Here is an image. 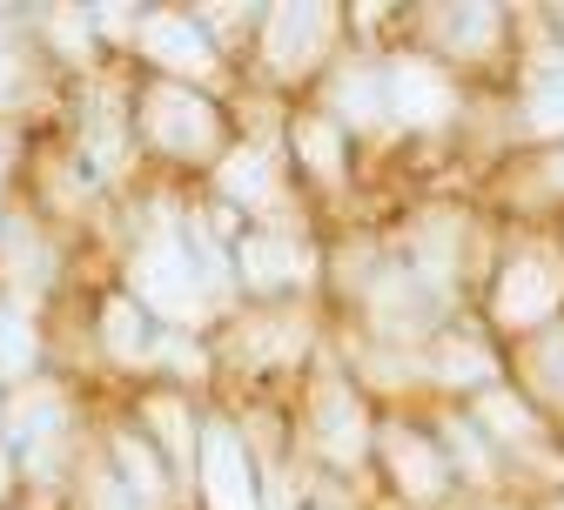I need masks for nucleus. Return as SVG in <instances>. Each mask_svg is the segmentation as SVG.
I'll return each mask as SVG.
<instances>
[{
    "mask_svg": "<svg viewBox=\"0 0 564 510\" xmlns=\"http://www.w3.org/2000/svg\"><path fill=\"white\" fill-rule=\"evenodd\" d=\"M383 242L403 256V269L431 289L451 316H470V296L490 269V249H498V223L477 208L470 188H437V195L403 202L383 223Z\"/></svg>",
    "mask_w": 564,
    "mask_h": 510,
    "instance_id": "nucleus-1",
    "label": "nucleus"
},
{
    "mask_svg": "<svg viewBox=\"0 0 564 510\" xmlns=\"http://www.w3.org/2000/svg\"><path fill=\"white\" fill-rule=\"evenodd\" d=\"M242 134H249V121H242L236 95L162 82V75H141L134 67V155L149 169H162L175 188L208 182Z\"/></svg>",
    "mask_w": 564,
    "mask_h": 510,
    "instance_id": "nucleus-2",
    "label": "nucleus"
},
{
    "mask_svg": "<svg viewBox=\"0 0 564 510\" xmlns=\"http://www.w3.org/2000/svg\"><path fill=\"white\" fill-rule=\"evenodd\" d=\"M397 41L444 61L484 101H505L524 75V8H498V0H464V8L457 0H423V8H397Z\"/></svg>",
    "mask_w": 564,
    "mask_h": 510,
    "instance_id": "nucleus-3",
    "label": "nucleus"
},
{
    "mask_svg": "<svg viewBox=\"0 0 564 510\" xmlns=\"http://www.w3.org/2000/svg\"><path fill=\"white\" fill-rule=\"evenodd\" d=\"M470 316L511 343H531L564 323V229L551 223H498V249L470 296Z\"/></svg>",
    "mask_w": 564,
    "mask_h": 510,
    "instance_id": "nucleus-4",
    "label": "nucleus"
},
{
    "mask_svg": "<svg viewBox=\"0 0 564 510\" xmlns=\"http://www.w3.org/2000/svg\"><path fill=\"white\" fill-rule=\"evenodd\" d=\"M377 423H383V403L343 370L336 349H323V356L310 362V377L296 383V403H290L296 464H310V470H323V477L370 484Z\"/></svg>",
    "mask_w": 564,
    "mask_h": 510,
    "instance_id": "nucleus-5",
    "label": "nucleus"
},
{
    "mask_svg": "<svg viewBox=\"0 0 564 510\" xmlns=\"http://www.w3.org/2000/svg\"><path fill=\"white\" fill-rule=\"evenodd\" d=\"M208 349H216V383L223 377H242L249 390L303 383L310 362L329 349V310H323V296H310V303H236L208 329Z\"/></svg>",
    "mask_w": 564,
    "mask_h": 510,
    "instance_id": "nucleus-6",
    "label": "nucleus"
},
{
    "mask_svg": "<svg viewBox=\"0 0 564 510\" xmlns=\"http://www.w3.org/2000/svg\"><path fill=\"white\" fill-rule=\"evenodd\" d=\"M349 47V8L310 0V8H262L256 14V41L242 54V82H256L269 95V108L310 101L323 88V75Z\"/></svg>",
    "mask_w": 564,
    "mask_h": 510,
    "instance_id": "nucleus-7",
    "label": "nucleus"
},
{
    "mask_svg": "<svg viewBox=\"0 0 564 510\" xmlns=\"http://www.w3.org/2000/svg\"><path fill=\"white\" fill-rule=\"evenodd\" d=\"M383 88H390V128L397 149H477L484 141V95H470L444 61H431L410 41H383Z\"/></svg>",
    "mask_w": 564,
    "mask_h": 510,
    "instance_id": "nucleus-8",
    "label": "nucleus"
},
{
    "mask_svg": "<svg viewBox=\"0 0 564 510\" xmlns=\"http://www.w3.org/2000/svg\"><path fill=\"white\" fill-rule=\"evenodd\" d=\"M370 484L390 510H464L457 470L437 444L423 403H383L377 451H370Z\"/></svg>",
    "mask_w": 564,
    "mask_h": 510,
    "instance_id": "nucleus-9",
    "label": "nucleus"
},
{
    "mask_svg": "<svg viewBox=\"0 0 564 510\" xmlns=\"http://www.w3.org/2000/svg\"><path fill=\"white\" fill-rule=\"evenodd\" d=\"M275 121H282V115H275ZM202 202L223 208L236 229H256V223H316V208L303 202L296 169H290V155H282L275 128H269V134L249 128L236 149H229V162L202 182Z\"/></svg>",
    "mask_w": 564,
    "mask_h": 510,
    "instance_id": "nucleus-10",
    "label": "nucleus"
},
{
    "mask_svg": "<svg viewBox=\"0 0 564 510\" xmlns=\"http://www.w3.org/2000/svg\"><path fill=\"white\" fill-rule=\"evenodd\" d=\"M329 236L316 223H256L236 236V303H310L323 296Z\"/></svg>",
    "mask_w": 564,
    "mask_h": 510,
    "instance_id": "nucleus-11",
    "label": "nucleus"
},
{
    "mask_svg": "<svg viewBox=\"0 0 564 510\" xmlns=\"http://www.w3.org/2000/svg\"><path fill=\"white\" fill-rule=\"evenodd\" d=\"M128 67H141V75H162V82H188V88H216V95H229V88L242 82L236 61L223 54L216 34L202 28L195 8H141Z\"/></svg>",
    "mask_w": 564,
    "mask_h": 510,
    "instance_id": "nucleus-12",
    "label": "nucleus"
},
{
    "mask_svg": "<svg viewBox=\"0 0 564 510\" xmlns=\"http://www.w3.org/2000/svg\"><path fill=\"white\" fill-rule=\"evenodd\" d=\"M275 141H282V155H290L296 188H303L310 208H343V202H357L364 149H357V141H349L316 101H290V108H282Z\"/></svg>",
    "mask_w": 564,
    "mask_h": 510,
    "instance_id": "nucleus-13",
    "label": "nucleus"
},
{
    "mask_svg": "<svg viewBox=\"0 0 564 510\" xmlns=\"http://www.w3.org/2000/svg\"><path fill=\"white\" fill-rule=\"evenodd\" d=\"M464 410L477 416V430L490 436V444H498V457H505L518 497H531V490H557V484H564V436H557V430H551V423L511 390V383L470 397Z\"/></svg>",
    "mask_w": 564,
    "mask_h": 510,
    "instance_id": "nucleus-14",
    "label": "nucleus"
},
{
    "mask_svg": "<svg viewBox=\"0 0 564 510\" xmlns=\"http://www.w3.org/2000/svg\"><path fill=\"white\" fill-rule=\"evenodd\" d=\"M470 195L490 223H551V229H564V141L484 162L470 175Z\"/></svg>",
    "mask_w": 564,
    "mask_h": 510,
    "instance_id": "nucleus-15",
    "label": "nucleus"
},
{
    "mask_svg": "<svg viewBox=\"0 0 564 510\" xmlns=\"http://www.w3.org/2000/svg\"><path fill=\"white\" fill-rule=\"evenodd\" d=\"M188 510H269V477L249 451L236 410H223V403H208V416H202Z\"/></svg>",
    "mask_w": 564,
    "mask_h": 510,
    "instance_id": "nucleus-16",
    "label": "nucleus"
},
{
    "mask_svg": "<svg viewBox=\"0 0 564 510\" xmlns=\"http://www.w3.org/2000/svg\"><path fill=\"white\" fill-rule=\"evenodd\" d=\"M357 149H397V128H390V88H383V47L370 41H349L343 61L323 75V88L310 95Z\"/></svg>",
    "mask_w": 564,
    "mask_h": 510,
    "instance_id": "nucleus-17",
    "label": "nucleus"
},
{
    "mask_svg": "<svg viewBox=\"0 0 564 510\" xmlns=\"http://www.w3.org/2000/svg\"><path fill=\"white\" fill-rule=\"evenodd\" d=\"M505 383V343L477 316H451L423 343V403H470Z\"/></svg>",
    "mask_w": 564,
    "mask_h": 510,
    "instance_id": "nucleus-18",
    "label": "nucleus"
},
{
    "mask_svg": "<svg viewBox=\"0 0 564 510\" xmlns=\"http://www.w3.org/2000/svg\"><path fill=\"white\" fill-rule=\"evenodd\" d=\"M61 282H67V229H54L28 202H8V215H0V296L47 310Z\"/></svg>",
    "mask_w": 564,
    "mask_h": 510,
    "instance_id": "nucleus-19",
    "label": "nucleus"
},
{
    "mask_svg": "<svg viewBox=\"0 0 564 510\" xmlns=\"http://www.w3.org/2000/svg\"><path fill=\"white\" fill-rule=\"evenodd\" d=\"M564 141V61H531L505 101H490V162Z\"/></svg>",
    "mask_w": 564,
    "mask_h": 510,
    "instance_id": "nucleus-20",
    "label": "nucleus"
},
{
    "mask_svg": "<svg viewBox=\"0 0 564 510\" xmlns=\"http://www.w3.org/2000/svg\"><path fill=\"white\" fill-rule=\"evenodd\" d=\"M155 349H162V323L141 310L121 282H101L95 303H88V356L101 362L108 377L149 383L155 377Z\"/></svg>",
    "mask_w": 564,
    "mask_h": 510,
    "instance_id": "nucleus-21",
    "label": "nucleus"
},
{
    "mask_svg": "<svg viewBox=\"0 0 564 510\" xmlns=\"http://www.w3.org/2000/svg\"><path fill=\"white\" fill-rule=\"evenodd\" d=\"M67 82L34 41V8H0V128H28L34 108H47Z\"/></svg>",
    "mask_w": 564,
    "mask_h": 510,
    "instance_id": "nucleus-22",
    "label": "nucleus"
},
{
    "mask_svg": "<svg viewBox=\"0 0 564 510\" xmlns=\"http://www.w3.org/2000/svg\"><path fill=\"white\" fill-rule=\"evenodd\" d=\"M95 451H101V464L149 503V510H188V490H182V477L169 470V457L141 436V423L128 416V410H108V416H95Z\"/></svg>",
    "mask_w": 564,
    "mask_h": 510,
    "instance_id": "nucleus-23",
    "label": "nucleus"
},
{
    "mask_svg": "<svg viewBox=\"0 0 564 510\" xmlns=\"http://www.w3.org/2000/svg\"><path fill=\"white\" fill-rule=\"evenodd\" d=\"M128 416L141 423V436H149V444L169 457V470H175V477H182V490H188V484H195V444H202L208 397L175 390V383H134Z\"/></svg>",
    "mask_w": 564,
    "mask_h": 510,
    "instance_id": "nucleus-24",
    "label": "nucleus"
},
{
    "mask_svg": "<svg viewBox=\"0 0 564 510\" xmlns=\"http://www.w3.org/2000/svg\"><path fill=\"white\" fill-rule=\"evenodd\" d=\"M505 383L564 436V323L531 336V343H511L505 349Z\"/></svg>",
    "mask_w": 564,
    "mask_h": 510,
    "instance_id": "nucleus-25",
    "label": "nucleus"
},
{
    "mask_svg": "<svg viewBox=\"0 0 564 510\" xmlns=\"http://www.w3.org/2000/svg\"><path fill=\"white\" fill-rule=\"evenodd\" d=\"M41 370H54V316L0 296V390H14Z\"/></svg>",
    "mask_w": 564,
    "mask_h": 510,
    "instance_id": "nucleus-26",
    "label": "nucleus"
},
{
    "mask_svg": "<svg viewBox=\"0 0 564 510\" xmlns=\"http://www.w3.org/2000/svg\"><path fill=\"white\" fill-rule=\"evenodd\" d=\"M290 510H377L370 484H349V477H323L310 464L290 470Z\"/></svg>",
    "mask_w": 564,
    "mask_h": 510,
    "instance_id": "nucleus-27",
    "label": "nucleus"
},
{
    "mask_svg": "<svg viewBox=\"0 0 564 510\" xmlns=\"http://www.w3.org/2000/svg\"><path fill=\"white\" fill-rule=\"evenodd\" d=\"M21 162H28V128H0V215L21 188Z\"/></svg>",
    "mask_w": 564,
    "mask_h": 510,
    "instance_id": "nucleus-28",
    "label": "nucleus"
},
{
    "mask_svg": "<svg viewBox=\"0 0 564 510\" xmlns=\"http://www.w3.org/2000/svg\"><path fill=\"white\" fill-rule=\"evenodd\" d=\"M28 503V477H21V457L0 444V510H21Z\"/></svg>",
    "mask_w": 564,
    "mask_h": 510,
    "instance_id": "nucleus-29",
    "label": "nucleus"
},
{
    "mask_svg": "<svg viewBox=\"0 0 564 510\" xmlns=\"http://www.w3.org/2000/svg\"><path fill=\"white\" fill-rule=\"evenodd\" d=\"M518 510H564V484H557V490H531V497H518Z\"/></svg>",
    "mask_w": 564,
    "mask_h": 510,
    "instance_id": "nucleus-30",
    "label": "nucleus"
},
{
    "mask_svg": "<svg viewBox=\"0 0 564 510\" xmlns=\"http://www.w3.org/2000/svg\"><path fill=\"white\" fill-rule=\"evenodd\" d=\"M61 510H75V503H61Z\"/></svg>",
    "mask_w": 564,
    "mask_h": 510,
    "instance_id": "nucleus-31",
    "label": "nucleus"
}]
</instances>
